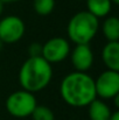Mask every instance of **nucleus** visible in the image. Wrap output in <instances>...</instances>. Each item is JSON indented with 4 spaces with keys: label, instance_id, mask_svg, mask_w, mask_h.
I'll return each mask as SVG.
<instances>
[{
    "label": "nucleus",
    "instance_id": "nucleus-1",
    "mask_svg": "<svg viewBox=\"0 0 119 120\" xmlns=\"http://www.w3.org/2000/svg\"><path fill=\"white\" fill-rule=\"evenodd\" d=\"M60 93L62 99L70 106H88L97 98L95 79L86 72H70L61 82Z\"/></svg>",
    "mask_w": 119,
    "mask_h": 120
},
{
    "label": "nucleus",
    "instance_id": "nucleus-2",
    "mask_svg": "<svg viewBox=\"0 0 119 120\" xmlns=\"http://www.w3.org/2000/svg\"><path fill=\"white\" fill-rule=\"evenodd\" d=\"M53 77V68L42 56L29 57L23 62L19 71V82L22 90L32 93L46 89Z\"/></svg>",
    "mask_w": 119,
    "mask_h": 120
},
{
    "label": "nucleus",
    "instance_id": "nucleus-3",
    "mask_svg": "<svg viewBox=\"0 0 119 120\" xmlns=\"http://www.w3.org/2000/svg\"><path fill=\"white\" fill-rule=\"evenodd\" d=\"M99 29L98 19L89 13L82 11L73 15L67 26V34L75 44H89L95 39Z\"/></svg>",
    "mask_w": 119,
    "mask_h": 120
},
{
    "label": "nucleus",
    "instance_id": "nucleus-4",
    "mask_svg": "<svg viewBox=\"0 0 119 120\" xmlns=\"http://www.w3.org/2000/svg\"><path fill=\"white\" fill-rule=\"evenodd\" d=\"M36 105L38 103L34 93L26 90L15 91L6 99V110L12 117L15 118L31 117Z\"/></svg>",
    "mask_w": 119,
    "mask_h": 120
},
{
    "label": "nucleus",
    "instance_id": "nucleus-5",
    "mask_svg": "<svg viewBox=\"0 0 119 120\" xmlns=\"http://www.w3.org/2000/svg\"><path fill=\"white\" fill-rule=\"evenodd\" d=\"M70 43L64 38H51L42 44V57L50 64L60 63L64 61L70 54Z\"/></svg>",
    "mask_w": 119,
    "mask_h": 120
},
{
    "label": "nucleus",
    "instance_id": "nucleus-6",
    "mask_svg": "<svg viewBox=\"0 0 119 120\" xmlns=\"http://www.w3.org/2000/svg\"><path fill=\"white\" fill-rule=\"evenodd\" d=\"M25 23L16 15H7L0 19V40L4 43L13 44L22 39L25 35Z\"/></svg>",
    "mask_w": 119,
    "mask_h": 120
},
{
    "label": "nucleus",
    "instance_id": "nucleus-7",
    "mask_svg": "<svg viewBox=\"0 0 119 120\" xmlns=\"http://www.w3.org/2000/svg\"><path fill=\"white\" fill-rule=\"evenodd\" d=\"M95 89L97 97L102 99H113L119 94V72L115 70L103 71L95 79Z\"/></svg>",
    "mask_w": 119,
    "mask_h": 120
},
{
    "label": "nucleus",
    "instance_id": "nucleus-8",
    "mask_svg": "<svg viewBox=\"0 0 119 120\" xmlns=\"http://www.w3.org/2000/svg\"><path fill=\"white\" fill-rule=\"evenodd\" d=\"M69 55L75 71L86 72L93 64V51L89 44H76Z\"/></svg>",
    "mask_w": 119,
    "mask_h": 120
},
{
    "label": "nucleus",
    "instance_id": "nucleus-9",
    "mask_svg": "<svg viewBox=\"0 0 119 120\" xmlns=\"http://www.w3.org/2000/svg\"><path fill=\"white\" fill-rule=\"evenodd\" d=\"M102 58L105 67L110 70L119 71V42L107 41L102 51Z\"/></svg>",
    "mask_w": 119,
    "mask_h": 120
},
{
    "label": "nucleus",
    "instance_id": "nucleus-10",
    "mask_svg": "<svg viewBox=\"0 0 119 120\" xmlns=\"http://www.w3.org/2000/svg\"><path fill=\"white\" fill-rule=\"evenodd\" d=\"M88 113L90 120H109L112 111L105 101L96 98L88 105Z\"/></svg>",
    "mask_w": 119,
    "mask_h": 120
},
{
    "label": "nucleus",
    "instance_id": "nucleus-11",
    "mask_svg": "<svg viewBox=\"0 0 119 120\" xmlns=\"http://www.w3.org/2000/svg\"><path fill=\"white\" fill-rule=\"evenodd\" d=\"M111 0H86V11L97 19L107 16L111 12Z\"/></svg>",
    "mask_w": 119,
    "mask_h": 120
},
{
    "label": "nucleus",
    "instance_id": "nucleus-12",
    "mask_svg": "<svg viewBox=\"0 0 119 120\" xmlns=\"http://www.w3.org/2000/svg\"><path fill=\"white\" fill-rule=\"evenodd\" d=\"M102 32L104 38L107 41H118L119 40V20L117 16H107L103 25Z\"/></svg>",
    "mask_w": 119,
    "mask_h": 120
},
{
    "label": "nucleus",
    "instance_id": "nucleus-13",
    "mask_svg": "<svg viewBox=\"0 0 119 120\" xmlns=\"http://www.w3.org/2000/svg\"><path fill=\"white\" fill-rule=\"evenodd\" d=\"M33 8L41 16L49 15L55 8V0H33Z\"/></svg>",
    "mask_w": 119,
    "mask_h": 120
},
{
    "label": "nucleus",
    "instance_id": "nucleus-14",
    "mask_svg": "<svg viewBox=\"0 0 119 120\" xmlns=\"http://www.w3.org/2000/svg\"><path fill=\"white\" fill-rule=\"evenodd\" d=\"M31 117L33 120H55L54 112L44 105H36Z\"/></svg>",
    "mask_w": 119,
    "mask_h": 120
},
{
    "label": "nucleus",
    "instance_id": "nucleus-15",
    "mask_svg": "<svg viewBox=\"0 0 119 120\" xmlns=\"http://www.w3.org/2000/svg\"><path fill=\"white\" fill-rule=\"evenodd\" d=\"M28 54L29 57H36L42 55V44L39 42H34L28 47Z\"/></svg>",
    "mask_w": 119,
    "mask_h": 120
},
{
    "label": "nucleus",
    "instance_id": "nucleus-16",
    "mask_svg": "<svg viewBox=\"0 0 119 120\" xmlns=\"http://www.w3.org/2000/svg\"><path fill=\"white\" fill-rule=\"evenodd\" d=\"M109 120H119V112L118 111L112 112V114H111V117H110Z\"/></svg>",
    "mask_w": 119,
    "mask_h": 120
},
{
    "label": "nucleus",
    "instance_id": "nucleus-17",
    "mask_svg": "<svg viewBox=\"0 0 119 120\" xmlns=\"http://www.w3.org/2000/svg\"><path fill=\"white\" fill-rule=\"evenodd\" d=\"M1 2L4 4H12V2H18V1H21V0H0Z\"/></svg>",
    "mask_w": 119,
    "mask_h": 120
},
{
    "label": "nucleus",
    "instance_id": "nucleus-18",
    "mask_svg": "<svg viewBox=\"0 0 119 120\" xmlns=\"http://www.w3.org/2000/svg\"><path fill=\"white\" fill-rule=\"evenodd\" d=\"M2 12H4V2H1V1H0V16H1Z\"/></svg>",
    "mask_w": 119,
    "mask_h": 120
},
{
    "label": "nucleus",
    "instance_id": "nucleus-19",
    "mask_svg": "<svg viewBox=\"0 0 119 120\" xmlns=\"http://www.w3.org/2000/svg\"><path fill=\"white\" fill-rule=\"evenodd\" d=\"M4 44H5V43H4V42H2V41L0 40V51H1V50H2V48H4Z\"/></svg>",
    "mask_w": 119,
    "mask_h": 120
},
{
    "label": "nucleus",
    "instance_id": "nucleus-20",
    "mask_svg": "<svg viewBox=\"0 0 119 120\" xmlns=\"http://www.w3.org/2000/svg\"><path fill=\"white\" fill-rule=\"evenodd\" d=\"M111 2H112V4H115V5H118L119 0H111Z\"/></svg>",
    "mask_w": 119,
    "mask_h": 120
}]
</instances>
